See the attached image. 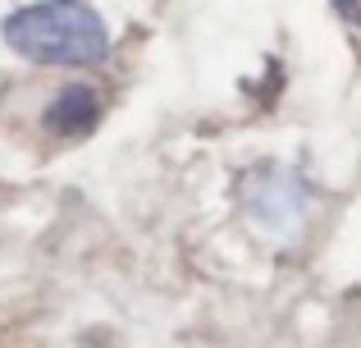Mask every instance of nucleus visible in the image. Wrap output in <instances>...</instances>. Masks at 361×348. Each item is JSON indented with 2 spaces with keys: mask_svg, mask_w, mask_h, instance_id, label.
<instances>
[{
  "mask_svg": "<svg viewBox=\"0 0 361 348\" xmlns=\"http://www.w3.org/2000/svg\"><path fill=\"white\" fill-rule=\"evenodd\" d=\"M0 42L27 64H82L110 60V28L87 0H32L0 18Z\"/></svg>",
  "mask_w": 361,
  "mask_h": 348,
  "instance_id": "nucleus-1",
  "label": "nucleus"
},
{
  "mask_svg": "<svg viewBox=\"0 0 361 348\" xmlns=\"http://www.w3.org/2000/svg\"><path fill=\"white\" fill-rule=\"evenodd\" d=\"M311 202H316L311 184L298 170H288V165H256V170H247V179H243L247 215L270 234L298 229V224L307 220Z\"/></svg>",
  "mask_w": 361,
  "mask_h": 348,
  "instance_id": "nucleus-2",
  "label": "nucleus"
},
{
  "mask_svg": "<svg viewBox=\"0 0 361 348\" xmlns=\"http://www.w3.org/2000/svg\"><path fill=\"white\" fill-rule=\"evenodd\" d=\"M97 119H101L97 88H92V83H69V88L55 92V101L46 106L42 124L51 128V133H60V138H78V133H87Z\"/></svg>",
  "mask_w": 361,
  "mask_h": 348,
  "instance_id": "nucleus-3",
  "label": "nucleus"
},
{
  "mask_svg": "<svg viewBox=\"0 0 361 348\" xmlns=\"http://www.w3.org/2000/svg\"><path fill=\"white\" fill-rule=\"evenodd\" d=\"M329 5H334L338 18H348L353 28H361V0H329Z\"/></svg>",
  "mask_w": 361,
  "mask_h": 348,
  "instance_id": "nucleus-4",
  "label": "nucleus"
}]
</instances>
